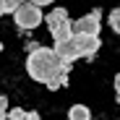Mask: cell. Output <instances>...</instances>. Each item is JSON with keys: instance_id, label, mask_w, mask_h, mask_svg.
Returning a JSON list of instances; mask_svg holds the SVG:
<instances>
[{"instance_id": "10", "label": "cell", "mask_w": 120, "mask_h": 120, "mask_svg": "<svg viewBox=\"0 0 120 120\" xmlns=\"http://www.w3.org/2000/svg\"><path fill=\"white\" fill-rule=\"evenodd\" d=\"M5 120H26V110H21V107H13L11 112H5Z\"/></svg>"}, {"instance_id": "4", "label": "cell", "mask_w": 120, "mask_h": 120, "mask_svg": "<svg viewBox=\"0 0 120 120\" xmlns=\"http://www.w3.org/2000/svg\"><path fill=\"white\" fill-rule=\"evenodd\" d=\"M71 42H73L78 57H86V60H94V55L99 52V47H102V39L99 37H86V34H73Z\"/></svg>"}, {"instance_id": "15", "label": "cell", "mask_w": 120, "mask_h": 120, "mask_svg": "<svg viewBox=\"0 0 120 120\" xmlns=\"http://www.w3.org/2000/svg\"><path fill=\"white\" fill-rule=\"evenodd\" d=\"M0 120H5V115H3V117H0Z\"/></svg>"}, {"instance_id": "16", "label": "cell", "mask_w": 120, "mask_h": 120, "mask_svg": "<svg viewBox=\"0 0 120 120\" xmlns=\"http://www.w3.org/2000/svg\"><path fill=\"white\" fill-rule=\"evenodd\" d=\"M0 50H3V45H0Z\"/></svg>"}, {"instance_id": "13", "label": "cell", "mask_w": 120, "mask_h": 120, "mask_svg": "<svg viewBox=\"0 0 120 120\" xmlns=\"http://www.w3.org/2000/svg\"><path fill=\"white\" fill-rule=\"evenodd\" d=\"M115 99H117V102H120V73L115 76Z\"/></svg>"}, {"instance_id": "14", "label": "cell", "mask_w": 120, "mask_h": 120, "mask_svg": "<svg viewBox=\"0 0 120 120\" xmlns=\"http://www.w3.org/2000/svg\"><path fill=\"white\" fill-rule=\"evenodd\" d=\"M26 120H39V112H37V110H31V112H26Z\"/></svg>"}, {"instance_id": "9", "label": "cell", "mask_w": 120, "mask_h": 120, "mask_svg": "<svg viewBox=\"0 0 120 120\" xmlns=\"http://www.w3.org/2000/svg\"><path fill=\"white\" fill-rule=\"evenodd\" d=\"M110 26L115 34H120V8H112L110 11Z\"/></svg>"}, {"instance_id": "11", "label": "cell", "mask_w": 120, "mask_h": 120, "mask_svg": "<svg viewBox=\"0 0 120 120\" xmlns=\"http://www.w3.org/2000/svg\"><path fill=\"white\" fill-rule=\"evenodd\" d=\"M26 3H31V5H37V8H45V5H52L55 0H26Z\"/></svg>"}, {"instance_id": "3", "label": "cell", "mask_w": 120, "mask_h": 120, "mask_svg": "<svg viewBox=\"0 0 120 120\" xmlns=\"http://www.w3.org/2000/svg\"><path fill=\"white\" fill-rule=\"evenodd\" d=\"M71 29H73V34L99 37V29H102V11H99V8H94L91 13H86V16H81V18H78V21H73V24H71Z\"/></svg>"}, {"instance_id": "1", "label": "cell", "mask_w": 120, "mask_h": 120, "mask_svg": "<svg viewBox=\"0 0 120 120\" xmlns=\"http://www.w3.org/2000/svg\"><path fill=\"white\" fill-rule=\"evenodd\" d=\"M26 73L31 76V81H39L55 91L68 84L71 65H63V60L57 57V52L52 47H37L26 57Z\"/></svg>"}, {"instance_id": "12", "label": "cell", "mask_w": 120, "mask_h": 120, "mask_svg": "<svg viewBox=\"0 0 120 120\" xmlns=\"http://www.w3.org/2000/svg\"><path fill=\"white\" fill-rule=\"evenodd\" d=\"M5 112H8V99H5L3 94H0V117H3Z\"/></svg>"}, {"instance_id": "7", "label": "cell", "mask_w": 120, "mask_h": 120, "mask_svg": "<svg viewBox=\"0 0 120 120\" xmlns=\"http://www.w3.org/2000/svg\"><path fill=\"white\" fill-rule=\"evenodd\" d=\"M71 37H73V29H71V24H65V26H60L57 31H52L55 45H57V42H65V39H71Z\"/></svg>"}, {"instance_id": "5", "label": "cell", "mask_w": 120, "mask_h": 120, "mask_svg": "<svg viewBox=\"0 0 120 120\" xmlns=\"http://www.w3.org/2000/svg\"><path fill=\"white\" fill-rule=\"evenodd\" d=\"M45 24H47L50 34H52V31H57L60 26L71 24V18H68V11H65V8H52V13H47V16H45Z\"/></svg>"}, {"instance_id": "2", "label": "cell", "mask_w": 120, "mask_h": 120, "mask_svg": "<svg viewBox=\"0 0 120 120\" xmlns=\"http://www.w3.org/2000/svg\"><path fill=\"white\" fill-rule=\"evenodd\" d=\"M13 21H16V26L18 29H37L39 24L45 21V13H42V8H37V5H31V3H21L16 11H13Z\"/></svg>"}, {"instance_id": "6", "label": "cell", "mask_w": 120, "mask_h": 120, "mask_svg": "<svg viewBox=\"0 0 120 120\" xmlns=\"http://www.w3.org/2000/svg\"><path fill=\"white\" fill-rule=\"evenodd\" d=\"M89 117H91V112L86 105H73L68 110V120H89Z\"/></svg>"}, {"instance_id": "8", "label": "cell", "mask_w": 120, "mask_h": 120, "mask_svg": "<svg viewBox=\"0 0 120 120\" xmlns=\"http://www.w3.org/2000/svg\"><path fill=\"white\" fill-rule=\"evenodd\" d=\"M24 0H0V16H8V13H13L18 5H21Z\"/></svg>"}]
</instances>
